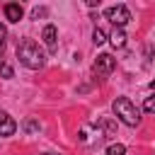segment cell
Masks as SVG:
<instances>
[{
	"label": "cell",
	"instance_id": "obj_7",
	"mask_svg": "<svg viewBox=\"0 0 155 155\" xmlns=\"http://www.w3.org/2000/svg\"><path fill=\"white\" fill-rule=\"evenodd\" d=\"M2 10H5V19H7V22H19L22 15H24V10H22L19 2H7Z\"/></svg>",
	"mask_w": 155,
	"mask_h": 155
},
{
	"label": "cell",
	"instance_id": "obj_15",
	"mask_svg": "<svg viewBox=\"0 0 155 155\" xmlns=\"http://www.w3.org/2000/svg\"><path fill=\"white\" fill-rule=\"evenodd\" d=\"M46 15H48L46 7H34L31 10V19H39V17H46Z\"/></svg>",
	"mask_w": 155,
	"mask_h": 155
},
{
	"label": "cell",
	"instance_id": "obj_9",
	"mask_svg": "<svg viewBox=\"0 0 155 155\" xmlns=\"http://www.w3.org/2000/svg\"><path fill=\"white\" fill-rule=\"evenodd\" d=\"M104 155H126V145L124 143H111V145H107Z\"/></svg>",
	"mask_w": 155,
	"mask_h": 155
},
{
	"label": "cell",
	"instance_id": "obj_16",
	"mask_svg": "<svg viewBox=\"0 0 155 155\" xmlns=\"http://www.w3.org/2000/svg\"><path fill=\"white\" fill-rule=\"evenodd\" d=\"M150 87H153V90H155V80H153V82H150Z\"/></svg>",
	"mask_w": 155,
	"mask_h": 155
},
{
	"label": "cell",
	"instance_id": "obj_14",
	"mask_svg": "<svg viewBox=\"0 0 155 155\" xmlns=\"http://www.w3.org/2000/svg\"><path fill=\"white\" fill-rule=\"evenodd\" d=\"M5 41H7V29H5V24L0 22V53L5 51Z\"/></svg>",
	"mask_w": 155,
	"mask_h": 155
},
{
	"label": "cell",
	"instance_id": "obj_13",
	"mask_svg": "<svg viewBox=\"0 0 155 155\" xmlns=\"http://www.w3.org/2000/svg\"><path fill=\"white\" fill-rule=\"evenodd\" d=\"M39 128H41V124H39V121H34V119H27V121H24V131H27V133L39 131Z\"/></svg>",
	"mask_w": 155,
	"mask_h": 155
},
{
	"label": "cell",
	"instance_id": "obj_2",
	"mask_svg": "<svg viewBox=\"0 0 155 155\" xmlns=\"http://www.w3.org/2000/svg\"><path fill=\"white\" fill-rule=\"evenodd\" d=\"M111 109L116 114L119 121H124L126 126H138L140 124V111L136 109V104L128 99V97H116L111 102Z\"/></svg>",
	"mask_w": 155,
	"mask_h": 155
},
{
	"label": "cell",
	"instance_id": "obj_11",
	"mask_svg": "<svg viewBox=\"0 0 155 155\" xmlns=\"http://www.w3.org/2000/svg\"><path fill=\"white\" fill-rule=\"evenodd\" d=\"M0 75H2L5 80H10V78L15 75V70H12V65H10V63H5V61H0Z\"/></svg>",
	"mask_w": 155,
	"mask_h": 155
},
{
	"label": "cell",
	"instance_id": "obj_8",
	"mask_svg": "<svg viewBox=\"0 0 155 155\" xmlns=\"http://www.w3.org/2000/svg\"><path fill=\"white\" fill-rule=\"evenodd\" d=\"M109 44H111L114 48H124V46H126V31L119 29V27H114V31L109 34Z\"/></svg>",
	"mask_w": 155,
	"mask_h": 155
},
{
	"label": "cell",
	"instance_id": "obj_4",
	"mask_svg": "<svg viewBox=\"0 0 155 155\" xmlns=\"http://www.w3.org/2000/svg\"><path fill=\"white\" fill-rule=\"evenodd\" d=\"M114 68H116V58H114L111 53H99L97 61L92 63V70H94V75H99V78H107Z\"/></svg>",
	"mask_w": 155,
	"mask_h": 155
},
{
	"label": "cell",
	"instance_id": "obj_3",
	"mask_svg": "<svg viewBox=\"0 0 155 155\" xmlns=\"http://www.w3.org/2000/svg\"><path fill=\"white\" fill-rule=\"evenodd\" d=\"M104 17H107L114 27H119V29H124V27L131 22V12H128L126 5H109V7L104 10Z\"/></svg>",
	"mask_w": 155,
	"mask_h": 155
},
{
	"label": "cell",
	"instance_id": "obj_12",
	"mask_svg": "<svg viewBox=\"0 0 155 155\" xmlns=\"http://www.w3.org/2000/svg\"><path fill=\"white\" fill-rule=\"evenodd\" d=\"M143 109H145L148 114H155V92H153L150 97H145V102H143Z\"/></svg>",
	"mask_w": 155,
	"mask_h": 155
},
{
	"label": "cell",
	"instance_id": "obj_1",
	"mask_svg": "<svg viewBox=\"0 0 155 155\" xmlns=\"http://www.w3.org/2000/svg\"><path fill=\"white\" fill-rule=\"evenodd\" d=\"M17 58H19V63H22L24 68H29V70H39V68H44V63H46V56H44L41 46H39L34 39L19 41V46H17Z\"/></svg>",
	"mask_w": 155,
	"mask_h": 155
},
{
	"label": "cell",
	"instance_id": "obj_10",
	"mask_svg": "<svg viewBox=\"0 0 155 155\" xmlns=\"http://www.w3.org/2000/svg\"><path fill=\"white\" fill-rule=\"evenodd\" d=\"M109 36H107V31L102 29V27H94V31H92V41H94V46H99V44H104Z\"/></svg>",
	"mask_w": 155,
	"mask_h": 155
},
{
	"label": "cell",
	"instance_id": "obj_17",
	"mask_svg": "<svg viewBox=\"0 0 155 155\" xmlns=\"http://www.w3.org/2000/svg\"><path fill=\"white\" fill-rule=\"evenodd\" d=\"M46 155H51V153H46Z\"/></svg>",
	"mask_w": 155,
	"mask_h": 155
},
{
	"label": "cell",
	"instance_id": "obj_5",
	"mask_svg": "<svg viewBox=\"0 0 155 155\" xmlns=\"http://www.w3.org/2000/svg\"><path fill=\"white\" fill-rule=\"evenodd\" d=\"M41 39H44V44H46L48 53H56V51H58V31H56V27H53V24H46V27H44Z\"/></svg>",
	"mask_w": 155,
	"mask_h": 155
},
{
	"label": "cell",
	"instance_id": "obj_6",
	"mask_svg": "<svg viewBox=\"0 0 155 155\" xmlns=\"http://www.w3.org/2000/svg\"><path fill=\"white\" fill-rule=\"evenodd\" d=\"M15 131H17V121L7 111H0V136H12Z\"/></svg>",
	"mask_w": 155,
	"mask_h": 155
}]
</instances>
